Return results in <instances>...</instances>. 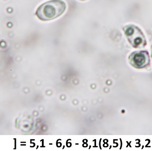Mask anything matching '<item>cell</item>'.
Wrapping results in <instances>:
<instances>
[{
  "label": "cell",
  "instance_id": "obj_1",
  "mask_svg": "<svg viewBox=\"0 0 152 151\" xmlns=\"http://www.w3.org/2000/svg\"><path fill=\"white\" fill-rule=\"evenodd\" d=\"M66 8V4L63 1L51 0L39 6L36 15L40 20L49 21L63 15Z\"/></svg>",
  "mask_w": 152,
  "mask_h": 151
},
{
  "label": "cell",
  "instance_id": "obj_2",
  "mask_svg": "<svg viewBox=\"0 0 152 151\" xmlns=\"http://www.w3.org/2000/svg\"><path fill=\"white\" fill-rule=\"evenodd\" d=\"M124 30L129 41L134 47H141L146 45V39L140 28L134 25L124 27Z\"/></svg>",
  "mask_w": 152,
  "mask_h": 151
},
{
  "label": "cell",
  "instance_id": "obj_3",
  "mask_svg": "<svg viewBox=\"0 0 152 151\" xmlns=\"http://www.w3.org/2000/svg\"><path fill=\"white\" fill-rule=\"evenodd\" d=\"M129 60L130 64L134 67L143 68L149 64V55L147 52L144 51L135 52L131 54Z\"/></svg>",
  "mask_w": 152,
  "mask_h": 151
},
{
  "label": "cell",
  "instance_id": "obj_4",
  "mask_svg": "<svg viewBox=\"0 0 152 151\" xmlns=\"http://www.w3.org/2000/svg\"><path fill=\"white\" fill-rule=\"evenodd\" d=\"M80 1H86V0H80Z\"/></svg>",
  "mask_w": 152,
  "mask_h": 151
},
{
  "label": "cell",
  "instance_id": "obj_5",
  "mask_svg": "<svg viewBox=\"0 0 152 151\" xmlns=\"http://www.w3.org/2000/svg\"><path fill=\"white\" fill-rule=\"evenodd\" d=\"M151 49H152V48H151Z\"/></svg>",
  "mask_w": 152,
  "mask_h": 151
}]
</instances>
